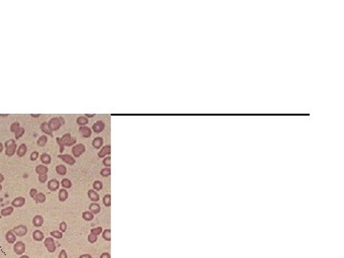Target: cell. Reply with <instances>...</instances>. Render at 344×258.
Returning a JSON list of instances; mask_svg holds the SVG:
<instances>
[{
	"label": "cell",
	"instance_id": "obj_1",
	"mask_svg": "<svg viewBox=\"0 0 344 258\" xmlns=\"http://www.w3.org/2000/svg\"><path fill=\"white\" fill-rule=\"evenodd\" d=\"M4 147H5L6 156L12 157L15 153H16V149H17V145L15 144V140L10 139V140H8V141H6V142L4 144Z\"/></svg>",
	"mask_w": 344,
	"mask_h": 258
},
{
	"label": "cell",
	"instance_id": "obj_2",
	"mask_svg": "<svg viewBox=\"0 0 344 258\" xmlns=\"http://www.w3.org/2000/svg\"><path fill=\"white\" fill-rule=\"evenodd\" d=\"M48 126L50 130L53 131H57L61 127L62 124H64V119L63 118H58V117H54L52 119H50L48 122Z\"/></svg>",
	"mask_w": 344,
	"mask_h": 258
},
{
	"label": "cell",
	"instance_id": "obj_3",
	"mask_svg": "<svg viewBox=\"0 0 344 258\" xmlns=\"http://www.w3.org/2000/svg\"><path fill=\"white\" fill-rule=\"evenodd\" d=\"M86 150V147L85 145L83 144H75L73 148H72V153H73V157L75 159H77V158H79L81 155H82L84 152Z\"/></svg>",
	"mask_w": 344,
	"mask_h": 258
},
{
	"label": "cell",
	"instance_id": "obj_4",
	"mask_svg": "<svg viewBox=\"0 0 344 258\" xmlns=\"http://www.w3.org/2000/svg\"><path fill=\"white\" fill-rule=\"evenodd\" d=\"M62 144H64V146H74L75 144L77 142V140L72 137L70 133H66L60 138Z\"/></svg>",
	"mask_w": 344,
	"mask_h": 258
},
{
	"label": "cell",
	"instance_id": "obj_5",
	"mask_svg": "<svg viewBox=\"0 0 344 258\" xmlns=\"http://www.w3.org/2000/svg\"><path fill=\"white\" fill-rule=\"evenodd\" d=\"M25 250H26V245H25V243H23L22 241L15 242L14 245V251L15 254H17V255H19V256L23 255Z\"/></svg>",
	"mask_w": 344,
	"mask_h": 258
},
{
	"label": "cell",
	"instance_id": "obj_6",
	"mask_svg": "<svg viewBox=\"0 0 344 258\" xmlns=\"http://www.w3.org/2000/svg\"><path fill=\"white\" fill-rule=\"evenodd\" d=\"M12 232L16 235V236H19V237H23L27 234L28 232V228L25 225H18L16 227H14V229H12Z\"/></svg>",
	"mask_w": 344,
	"mask_h": 258
},
{
	"label": "cell",
	"instance_id": "obj_7",
	"mask_svg": "<svg viewBox=\"0 0 344 258\" xmlns=\"http://www.w3.org/2000/svg\"><path fill=\"white\" fill-rule=\"evenodd\" d=\"M44 246L49 253H52L56 251V242L53 237H47L44 239Z\"/></svg>",
	"mask_w": 344,
	"mask_h": 258
},
{
	"label": "cell",
	"instance_id": "obj_8",
	"mask_svg": "<svg viewBox=\"0 0 344 258\" xmlns=\"http://www.w3.org/2000/svg\"><path fill=\"white\" fill-rule=\"evenodd\" d=\"M58 159H61L65 164H69V166H74L76 164V159L69 154H59L58 155Z\"/></svg>",
	"mask_w": 344,
	"mask_h": 258
},
{
	"label": "cell",
	"instance_id": "obj_9",
	"mask_svg": "<svg viewBox=\"0 0 344 258\" xmlns=\"http://www.w3.org/2000/svg\"><path fill=\"white\" fill-rule=\"evenodd\" d=\"M59 186H60V182L58 181L57 179H52L50 180L48 182V184H47V188L50 191L52 192H55L59 189Z\"/></svg>",
	"mask_w": 344,
	"mask_h": 258
},
{
	"label": "cell",
	"instance_id": "obj_10",
	"mask_svg": "<svg viewBox=\"0 0 344 258\" xmlns=\"http://www.w3.org/2000/svg\"><path fill=\"white\" fill-rule=\"evenodd\" d=\"M105 128V123L102 122V120H97V122L93 124L92 126V131L97 133V134H99V133H101L103 130Z\"/></svg>",
	"mask_w": 344,
	"mask_h": 258
},
{
	"label": "cell",
	"instance_id": "obj_11",
	"mask_svg": "<svg viewBox=\"0 0 344 258\" xmlns=\"http://www.w3.org/2000/svg\"><path fill=\"white\" fill-rule=\"evenodd\" d=\"M110 154H111V145L108 144L101 148V150L98 153V157L102 159V158H105L106 156H110Z\"/></svg>",
	"mask_w": 344,
	"mask_h": 258
},
{
	"label": "cell",
	"instance_id": "obj_12",
	"mask_svg": "<svg viewBox=\"0 0 344 258\" xmlns=\"http://www.w3.org/2000/svg\"><path fill=\"white\" fill-rule=\"evenodd\" d=\"M79 134L85 139H88L92 135V129L88 126H79Z\"/></svg>",
	"mask_w": 344,
	"mask_h": 258
},
{
	"label": "cell",
	"instance_id": "obj_13",
	"mask_svg": "<svg viewBox=\"0 0 344 258\" xmlns=\"http://www.w3.org/2000/svg\"><path fill=\"white\" fill-rule=\"evenodd\" d=\"M25 203H26V200H25V198L19 196V197H16L15 199H14V200H12V207H21L24 206Z\"/></svg>",
	"mask_w": 344,
	"mask_h": 258
},
{
	"label": "cell",
	"instance_id": "obj_14",
	"mask_svg": "<svg viewBox=\"0 0 344 258\" xmlns=\"http://www.w3.org/2000/svg\"><path fill=\"white\" fill-rule=\"evenodd\" d=\"M87 196L92 201V203H97V202L99 201V195L94 189H89L88 192H87Z\"/></svg>",
	"mask_w": 344,
	"mask_h": 258
},
{
	"label": "cell",
	"instance_id": "obj_15",
	"mask_svg": "<svg viewBox=\"0 0 344 258\" xmlns=\"http://www.w3.org/2000/svg\"><path fill=\"white\" fill-rule=\"evenodd\" d=\"M5 239L9 244H14L15 242H16V235H15L11 229V231H8V232L6 233Z\"/></svg>",
	"mask_w": 344,
	"mask_h": 258
},
{
	"label": "cell",
	"instance_id": "obj_16",
	"mask_svg": "<svg viewBox=\"0 0 344 258\" xmlns=\"http://www.w3.org/2000/svg\"><path fill=\"white\" fill-rule=\"evenodd\" d=\"M43 224H44V219L39 214H37V215H36L33 218V225L36 228H40V227H42Z\"/></svg>",
	"mask_w": 344,
	"mask_h": 258
},
{
	"label": "cell",
	"instance_id": "obj_17",
	"mask_svg": "<svg viewBox=\"0 0 344 258\" xmlns=\"http://www.w3.org/2000/svg\"><path fill=\"white\" fill-rule=\"evenodd\" d=\"M27 151H28V147H27L26 144H21L19 146H18V148L16 149V155L18 157L22 158L26 155Z\"/></svg>",
	"mask_w": 344,
	"mask_h": 258
},
{
	"label": "cell",
	"instance_id": "obj_18",
	"mask_svg": "<svg viewBox=\"0 0 344 258\" xmlns=\"http://www.w3.org/2000/svg\"><path fill=\"white\" fill-rule=\"evenodd\" d=\"M92 145L95 149H101L103 146V139L101 137H96V138L93 140Z\"/></svg>",
	"mask_w": 344,
	"mask_h": 258
},
{
	"label": "cell",
	"instance_id": "obj_19",
	"mask_svg": "<svg viewBox=\"0 0 344 258\" xmlns=\"http://www.w3.org/2000/svg\"><path fill=\"white\" fill-rule=\"evenodd\" d=\"M45 238L44 233L39 231V229H36V231H34L33 232V239L34 241H37V242H40V241H43Z\"/></svg>",
	"mask_w": 344,
	"mask_h": 258
},
{
	"label": "cell",
	"instance_id": "obj_20",
	"mask_svg": "<svg viewBox=\"0 0 344 258\" xmlns=\"http://www.w3.org/2000/svg\"><path fill=\"white\" fill-rule=\"evenodd\" d=\"M40 130H41V131L44 133V135L54 137V136H53V132L50 130L49 126H48V123H47L46 122H43L40 123Z\"/></svg>",
	"mask_w": 344,
	"mask_h": 258
},
{
	"label": "cell",
	"instance_id": "obj_21",
	"mask_svg": "<svg viewBox=\"0 0 344 258\" xmlns=\"http://www.w3.org/2000/svg\"><path fill=\"white\" fill-rule=\"evenodd\" d=\"M40 158V161H41L42 164H45V166H48L52 163V158L50 156V154L48 153H43L39 156Z\"/></svg>",
	"mask_w": 344,
	"mask_h": 258
},
{
	"label": "cell",
	"instance_id": "obj_22",
	"mask_svg": "<svg viewBox=\"0 0 344 258\" xmlns=\"http://www.w3.org/2000/svg\"><path fill=\"white\" fill-rule=\"evenodd\" d=\"M68 196H69V194H68L67 189H65V188L59 189V191H58V200L59 201L65 202L68 199Z\"/></svg>",
	"mask_w": 344,
	"mask_h": 258
},
{
	"label": "cell",
	"instance_id": "obj_23",
	"mask_svg": "<svg viewBox=\"0 0 344 258\" xmlns=\"http://www.w3.org/2000/svg\"><path fill=\"white\" fill-rule=\"evenodd\" d=\"M48 166H45V164H37L36 166V172L40 175V174H47L48 173Z\"/></svg>",
	"mask_w": 344,
	"mask_h": 258
},
{
	"label": "cell",
	"instance_id": "obj_24",
	"mask_svg": "<svg viewBox=\"0 0 344 258\" xmlns=\"http://www.w3.org/2000/svg\"><path fill=\"white\" fill-rule=\"evenodd\" d=\"M101 206H99L98 203H92L89 206V211H91L94 215H95V214L99 213V212H101Z\"/></svg>",
	"mask_w": 344,
	"mask_h": 258
},
{
	"label": "cell",
	"instance_id": "obj_25",
	"mask_svg": "<svg viewBox=\"0 0 344 258\" xmlns=\"http://www.w3.org/2000/svg\"><path fill=\"white\" fill-rule=\"evenodd\" d=\"M14 207H12V206L7 207H5V209H1V211H0V215H1L2 217L10 216L11 214H12V212H14Z\"/></svg>",
	"mask_w": 344,
	"mask_h": 258
},
{
	"label": "cell",
	"instance_id": "obj_26",
	"mask_svg": "<svg viewBox=\"0 0 344 258\" xmlns=\"http://www.w3.org/2000/svg\"><path fill=\"white\" fill-rule=\"evenodd\" d=\"M81 216H82V219L86 222H90V221H92V220H94V214L89 210L83 211Z\"/></svg>",
	"mask_w": 344,
	"mask_h": 258
},
{
	"label": "cell",
	"instance_id": "obj_27",
	"mask_svg": "<svg viewBox=\"0 0 344 258\" xmlns=\"http://www.w3.org/2000/svg\"><path fill=\"white\" fill-rule=\"evenodd\" d=\"M34 201H36V204H43L46 202V195L43 193V192H38L36 195V199H34Z\"/></svg>",
	"mask_w": 344,
	"mask_h": 258
},
{
	"label": "cell",
	"instance_id": "obj_28",
	"mask_svg": "<svg viewBox=\"0 0 344 258\" xmlns=\"http://www.w3.org/2000/svg\"><path fill=\"white\" fill-rule=\"evenodd\" d=\"M47 142H48V137H47V135H42V136L39 137L38 140H37L36 144L38 145V146L42 147V146H45L46 144H47Z\"/></svg>",
	"mask_w": 344,
	"mask_h": 258
},
{
	"label": "cell",
	"instance_id": "obj_29",
	"mask_svg": "<svg viewBox=\"0 0 344 258\" xmlns=\"http://www.w3.org/2000/svg\"><path fill=\"white\" fill-rule=\"evenodd\" d=\"M88 122H89V120L87 119L85 116H79L77 119V123L79 124V126H86L87 124H88Z\"/></svg>",
	"mask_w": 344,
	"mask_h": 258
},
{
	"label": "cell",
	"instance_id": "obj_30",
	"mask_svg": "<svg viewBox=\"0 0 344 258\" xmlns=\"http://www.w3.org/2000/svg\"><path fill=\"white\" fill-rule=\"evenodd\" d=\"M56 171H57L58 175H66L67 168L63 164H58V166H56Z\"/></svg>",
	"mask_w": 344,
	"mask_h": 258
},
{
	"label": "cell",
	"instance_id": "obj_31",
	"mask_svg": "<svg viewBox=\"0 0 344 258\" xmlns=\"http://www.w3.org/2000/svg\"><path fill=\"white\" fill-rule=\"evenodd\" d=\"M60 185L62 186V188H65V189L71 188L72 185H72V182L69 179H67V178H64L63 180H61Z\"/></svg>",
	"mask_w": 344,
	"mask_h": 258
},
{
	"label": "cell",
	"instance_id": "obj_32",
	"mask_svg": "<svg viewBox=\"0 0 344 258\" xmlns=\"http://www.w3.org/2000/svg\"><path fill=\"white\" fill-rule=\"evenodd\" d=\"M103 188V184H102V182H101V181H99V180H97V181H95L93 183V189L95 191H101V189Z\"/></svg>",
	"mask_w": 344,
	"mask_h": 258
},
{
	"label": "cell",
	"instance_id": "obj_33",
	"mask_svg": "<svg viewBox=\"0 0 344 258\" xmlns=\"http://www.w3.org/2000/svg\"><path fill=\"white\" fill-rule=\"evenodd\" d=\"M102 238L106 241H111V229H106L102 231Z\"/></svg>",
	"mask_w": 344,
	"mask_h": 258
},
{
	"label": "cell",
	"instance_id": "obj_34",
	"mask_svg": "<svg viewBox=\"0 0 344 258\" xmlns=\"http://www.w3.org/2000/svg\"><path fill=\"white\" fill-rule=\"evenodd\" d=\"M24 133H25V128H23V127H19V128H18L16 131L14 132V138H15V140H19L21 137H22L23 135H24Z\"/></svg>",
	"mask_w": 344,
	"mask_h": 258
},
{
	"label": "cell",
	"instance_id": "obj_35",
	"mask_svg": "<svg viewBox=\"0 0 344 258\" xmlns=\"http://www.w3.org/2000/svg\"><path fill=\"white\" fill-rule=\"evenodd\" d=\"M102 203L105 207H109L111 206V195L110 194H106L104 195V197L102 198Z\"/></svg>",
	"mask_w": 344,
	"mask_h": 258
},
{
	"label": "cell",
	"instance_id": "obj_36",
	"mask_svg": "<svg viewBox=\"0 0 344 258\" xmlns=\"http://www.w3.org/2000/svg\"><path fill=\"white\" fill-rule=\"evenodd\" d=\"M50 235H51V237L56 238V239H61L63 237V233L59 231H51Z\"/></svg>",
	"mask_w": 344,
	"mask_h": 258
},
{
	"label": "cell",
	"instance_id": "obj_37",
	"mask_svg": "<svg viewBox=\"0 0 344 258\" xmlns=\"http://www.w3.org/2000/svg\"><path fill=\"white\" fill-rule=\"evenodd\" d=\"M99 174H101V176H102V177H109L111 175V168L110 167H104V168H102Z\"/></svg>",
	"mask_w": 344,
	"mask_h": 258
},
{
	"label": "cell",
	"instance_id": "obj_38",
	"mask_svg": "<svg viewBox=\"0 0 344 258\" xmlns=\"http://www.w3.org/2000/svg\"><path fill=\"white\" fill-rule=\"evenodd\" d=\"M102 231H103V229H102L101 227H98V228H94V229H91V233L94 234V235H96V236L101 234Z\"/></svg>",
	"mask_w": 344,
	"mask_h": 258
},
{
	"label": "cell",
	"instance_id": "obj_39",
	"mask_svg": "<svg viewBox=\"0 0 344 258\" xmlns=\"http://www.w3.org/2000/svg\"><path fill=\"white\" fill-rule=\"evenodd\" d=\"M103 166L105 167H110L111 166V157L110 156H106L105 158H103L102 161Z\"/></svg>",
	"mask_w": 344,
	"mask_h": 258
},
{
	"label": "cell",
	"instance_id": "obj_40",
	"mask_svg": "<svg viewBox=\"0 0 344 258\" xmlns=\"http://www.w3.org/2000/svg\"><path fill=\"white\" fill-rule=\"evenodd\" d=\"M20 127V124H19V122H12V124H11V126H10V130H11V132H12V133H14L15 131H16V130L19 128Z\"/></svg>",
	"mask_w": 344,
	"mask_h": 258
},
{
	"label": "cell",
	"instance_id": "obj_41",
	"mask_svg": "<svg viewBox=\"0 0 344 258\" xmlns=\"http://www.w3.org/2000/svg\"><path fill=\"white\" fill-rule=\"evenodd\" d=\"M59 231H61L62 233H64V232L67 231V224H66V222L62 221L60 224H59Z\"/></svg>",
	"mask_w": 344,
	"mask_h": 258
},
{
	"label": "cell",
	"instance_id": "obj_42",
	"mask_svg": "<svg viewBox=\"0 0 344 258\" xmlns=\"http://www.w3.org/2000/svg\"><path fill=\"white\" fill-rule=\"evenodd\" d=\"M39 156H40V155H39V153H38V151H33L32 153H31L30 160L32 161V162H34V161H36L37 159H38Z\"/></svg>",
	"mask_w": 344,
	"mask_h": 258
},
{
	"label": "cell",
	"instance_id": "obj_43",
	"mask_svg": "<svg viewBox=\"0 0 344 258\" xmlns=\"http://www.w3.org/2000/svg\"><path fill=\"white\" fill-rule=\"evenodd\" d=\"M87 239H88V242H89V243L94 244V243H96V242L98 241V236H96V235H94V234H92V233H90V234L88 235V237H87Z\"/></svg>",
	"mask_w": 344,
	"mask_h": 258
},
{
	"label": "cell",
	"instance_id": "obj_44",
	"mask_svg": "<svg viewBox=\"0 0 344 258\" xmlns=\"http://www.w3.org/2000/svg\"><path fill=\"white\" fill-rule=\"evenodd\" d=\"M47 180H48V175L47 174H40V175H38V182L41 183V184L46 183Z\"/></svg>",
	"mask_w": 344,
	"mask_h": 258
},
{
	"label": "cell",
	"instance_id": "obj_45",
	"mask_svg": "<svg viewBox=\"0 0 344 258\" xmlns=\"http://www.w3.org/2000/svg\"><path fill=\"white\" fill-rule=\"evenodd\" d=\"M56 141H57L58 144V146H59V152H60V154H62V152L64 151V148H65L64 144H62V142H61L60 138H57V139H56Z\"/></svg>",
	"mask_w": 344,
	"mask_h": 258
},
{
	"label": "cell",
	"instance_id": "obj_46",
	"mask_svg": "<svg viewBox=\"0 0 344 258\" xmlns=\"http://www.w3.org/2000/svg\"><path fill=\"white\" fill-rule=\"evenodd\" d=\"M29 193H30V196L32 197V198L34 199H34H36V197L37 193H38V191H37L36 188H32V189L30 190Z\"/></svg>",
	"mask_w": 344,
	"mask_h": 258
},
{
	"label": "cell",
	"instance_id": "obj_47",
	"mask_svg": "<svg viewBox=\"0 0 344 258\" xmlns=\"http://www.w3.org/2000/svg\"><path fill=\"white\" fill-rule=\"evenodd\" d=\"M58 258H68L66 250H61L60 253H58Z\"/></svg>",
	"mask_w": 344,
	"mask_h": 258
},
{
	"label": "cell",
	"instance_id": "obj_48",
	"mask_svg": "<svg viewBox=\"0 0 344 258\" xmlns=\"http://www.w3.org/2000/svg\"><path fill=\"white\" fill-rule=\"evenodd\" d=\"M99 258H111V255L109 253H102L101 254V256H99Z\"/></svg>",
	"mask_w": 344,
	"mask_h": 258
},
{
	"label": "cell",
	"instance_id": "obj_49",
	"mask_svg": "<svg viewBox=\"0 0 344 258\" xmlns=\"http://www.w3.org/2000/svg\"><path fill=\"white\" fill-rule=\"evenodd\" d=\"M79 258H93L91 254L89 253H84V254H81V255L79 256Z\"/></svg>",
	"mask_w": 344,
	"mask_h": 258
},
{
	"label": "cell",
	"instance_id": "obj_50",
	"mask_svg": "<svg viewBox=\"0 0 344 258\" xmlns=\"http://www.w3.org/2000/svg\"><path fill=\"white\" fill-rule=\"evenodd\" d=\"M4 180H5V177H4V175H3L2 173H0V184H1L2 182H4Z\"/></svg>",
	"mask_w": 344,
	"mask_h": 258
},
{
	"label": "cell",
	"instance_id": "obj_51",
	"mask_svg": "<svg viewBox=\"0 0 344 258\" xmlns=\"http://www.w3.org/2000/svg\"><path fill=\"white\" fill-rule=\"evenodd\" d=\"M84 116H85L87 119H88V118H94V117H95V114H85Z\"/></svg>",
	"mask_w": 344,
	"mask_h": 258
},
{
	"label": "cell",
	"instance_id": "obj_52",
	"mask_svg": "<svg viewBox=\"0 0 344 258\" xmlns=\"http://www.w3.org/2000/svg\"><path fill=\"white\" fill-rule=\"evenodd\" d=\"M3 149H4V144H3L1 142H0V153L3 151Z\"/></svg>",
	"mask_w": 344,
	"mask_h": 258
},
{
	"label": "cell",
	"instance_id": "obj_53",
	"mask_svg": "<svg viewBox=\"0 0 344 258\" xmlns=\"http://www.w3.org/2000/svg\"><path fill=\"white\" fill-rule=\"evenodd\" d=\"M31 117H32V118H39L40 115L39 114H31Z\"/></svg>",
	"mask_w": 344,
	"mask_h": 258
},
{
	"label": "cell",
	"instance_id": "obj_54",
	"mask_svg": "<svg viewBox=\"0 0 344 258\" xmlns=\"http://www.w3.org/2000/svg\"><path fill=\"white\" fill-rule=\"evenodd\" d=\"M19 258H30V257L28 256V255H24V254H23V255H20Z\"/></svg>",
	"mask_w": 344,
	"mask_h": 258
},
{
	"label": "cell",
	"instance_id": "obj_55",
	"mask_svg": "<svg viewBox=\"0 0 344 258\" xmlns=\"http://www.w3.org/2000/svg\"><path fill=\"white\" fill-rule=\"evenodd\" d=\"M8 116H9L8 114H5V115L4 114H0V117H8Z\"/></svg>",
	"mask_w": 344,
	"mask_h": 258
},
{
	"label": "cell",
	"instance_id": "obj_56",
	"mask_svg": "<svg viewBox=\"0 0 344 258\" xmlns=\"http://www.w3.org/2000/svg\"><path fill=\"white\" fill-rule=\"evenodd\" d=\"M2 190V185H1V184H0V191Z\"/></svg>",
	"mask_w": 344,
	"mask_h": 258
},
{
	"label": "cell",
	"instance_id": "obj_57",
	"mask_svg": "<svg viewBox=\"0 0 344 258\" xmlns=\"http://www.w3.org/2000/svg\"><path fill=\"white\" fill-rule=\"evenodd\" d=\"M1 217H2V216H1V215H0V219H1Z\"/></svg>",
	"mask_w": 344,
	"mask_h": 258
}]
</instances>
